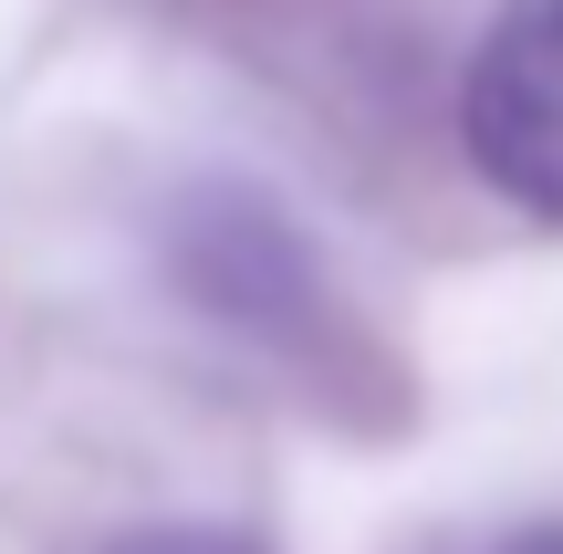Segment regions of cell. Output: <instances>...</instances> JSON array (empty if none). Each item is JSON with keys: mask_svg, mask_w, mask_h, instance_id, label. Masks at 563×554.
<instances>
[{"mask_svg": "<svg viewBox=\"0 0 563 554\" xmlns=\"http://www.w3.org/2000/svg\"><path fill=\"white\" fill-rule=\"evenodd\" d=\"M470 554H563V513L553 523H511V534H490V544H470Z\"/></svg>", "mask_w": 563, "mask_h": 554, "instance_id": "4", "label": "cell"}, {"mask_svg": "<svg viewBox=\"0 0 563 554\" xmlns=\"http://www.w3.org/2000/svg\"><path fill=\"white\" fill-rule=\"evenodd\" d=\"M95 554H272L251 523H220V513H178V523H136V534L95 544Z\"/></svg>", "mask_w": 563, "mask_h": 554, "instance_id": "3", "label": "cell"}, {"mask_svg": "<svg viewBox=\"0 0 563 554\" xmlns=\"http://www.w3.org/2000/svg\"><path fill=\"white\" fill-rule=\"evenodd\" d=\"M157 262L209 325L272 356H323L334 346V283H323L313 241L282 220L251 178H188L157 209Z\"/></svg>", "mask_w": 563, "mask_h": 554, "instance_id": "1", "label": "cell"}, {"mask_svg": "<svg viewBox=\"0 0 563 554\" xmlns=\"http://www.w3.org/2000/svg\"><path fill=\"white\" fill-rule=\"evenodd\" d=\"M460 157L501 209L563 230V0H501L470 42Z\"/></svg>", "mask_w": 563, "mask_h": 554, "instance_id": "2", "label": "cell"}]
</instances>
